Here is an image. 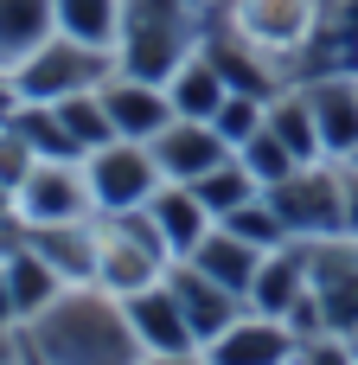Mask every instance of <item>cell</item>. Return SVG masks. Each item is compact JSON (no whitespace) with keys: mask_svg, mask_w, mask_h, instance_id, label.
I'll return each instance as SVG.
<instances>
[{"mask_svg":"<svg viewBox=\"0 0 358 365\" xmlns=\"http://www.w3.org/2000/svg\"><path fill=\"white\" fill-rule=\"evenodd\" d=\"M263 257H269V250H256V244H243L237 231L211 225V231H205V244H199V250H192L186 263H192V269H205L211 282H224V289H237V295L250 302V282H256Z\"/></svg>","mask_w":358,"mask_h":365,"instance_id":"obj_17","label":"cell"},{"mask_svg":"<svg viewBox=\"0 0 358 365\" xmlns=\"http://www.w3.org/2000/svg\"><path fill=\"white\" fill-rule=\"evenodd\" d=\"M307 282H314V295L327 308V327L333 334H358V237H320V244H307Z\"/></svg>","mask_w":358,"mask_h":365,"instance_id":"obj_8","label":"cell"},{"mask_svg":"<svg viewBox=\"0 0 358 365\" xmlns=\"http://www.w3.org/2000/svg\"><path fill=\"white\" fill-rule=\"evenodd\" d=\"M224 0H128L122 6V38H115V71L167 83L211 32Z\"/></svg>","mask_w":358,"mask_h":365,"instance_id":"obj_2","label":"cell"},{"mask_svg":"<svg viewBox=\"0 0 358 365\" xmlns=\"http://www.w3.org/2000/svg\"><path fill=\"white\" fill-rule=\"evenodd\" d=\"M167 289H173V302H179V314H186V327H192V340H199V353L237 321V314H250V302L237 295V289H224V282H211L205 269H192L186 257L167 269Z\"/></svg>","mask_w":358,"mask_h":365,"instance_id":"obj_10","label":"cell"},{"mask_svg":"<svg viewBox=\"0 0 358 365\" xmlns=\"http://www.w3.org/2000/svg\"><path fill=\"white\" fill-rule=\"evenodd\" d=\"M301 96H307V109H314V128H320L327 160H352L358 154V71L301 77Z\"/></svg>","mask_w":358,"mask_h":365,"instance_id":"obj_11","label":"cell"},{"mask_svg":"<svg viewBox=\"0 0 358 365\" xmlns=\"http://www.w3.org/2000/svg\"><path fill=\"white\" fill-rule=\"evenodd\" d=\"M19 327V308H13V289H6V269H0V334Z\"/></svg>","mask_w":358,"mask_h":365,"instance_id":"obj_31","label":"cell"},{"mask_svg":"<svg viewBox=\"0 0 358 365\" xmlns=\"http://www.w3.org/2000/svg\"><path fill=\"white\" fill-rule=\"evenodd\" d=\"M102 109H109V122H115L122 141H154V135L173 122L167 83H147V77H128V71H115V77L102 83Z\"/></svg>","mask_w":358,"mask_h":365,"instance_id":"obj_12","label":"cell"},{"mask_svg":"<svg viewBox=\"0 0 358 365\" xmlns=\"http://www.w3.org/2000/svg\"><path fill=\"white\" fill-rule=\"evenodd\" d=\"M109 77H115V51L83 45V38H64V32H51V38H45V45L13 71L19 103H64V96L102 90Z\"/></svg>","mask_w":358,"mask_h":365,"instance_id":"obj_4","label":"cell"},{"mask_svg":"<svg viewBox=\"0 0 358 365\" xmlns=\"http://www.w3.org/2000/svg\"><path fill=\"white\" fill-rule=\"evenodd\" d=\"M192 192H199V205H205L211 218H231V212H237V205H250L263 186H256V173L231 154V160H218L205 180H192Z\"/></svg>","mask_w":358,"mask_h":365,"instance_id":"obj_24","label":"cell"},{"mask_svg":"<svg viewBox=\"0 0 358 365\" xmlns=\"http://www.w3.org/2000/svg\"><path fill=\"white\" fill-rule=\"evenodd\" d=\"M237 160H243V167L256 173V186H263V192H269V186H282V180H288V173L301 167V160H295V154H288V148H282V141L269 135V122H263V128H256V135H250V141L237 148Z\"/></svg>","mask_w":358,"mask_h":365,"instance_id":"obj_26","label":"cell"},{"mask_svg":"<svg viewBox=\"0 0 358 365\" xmlns=\"http://www.w3.org/2000/svg\"><path fill=\"white\" fill-rule=\"evenodd\" d=\"M205 365H295V334L250 308L205 346Z\"/></svg>","mask_w":358,"mask_h":365,"instance_id":"obj_13","label":"cell"},{"mask_svg":"<svg viewBox=\"0 0 358 365\" xmlns=\"http://www.w3.org/2000/svg\"><path fill=\"white\" fill-rule=\"evenodd\" d=\"M346 167H352V173H358V154H352V160H346Z\"/></svg>","mask_w":358,"mask_h":365,"instance_id":"obj_34","label":"cell"},{"mask_svg":"<svg viewBox=\"0 0 358 365\" xmlns=\"http://www.w3.org/2000/svg\"><path fill=\"white\" fill-rule=\"evenodd\" d=\"M301 295H307V244H282V250H269L263 269H256V282H250V308L269 314V321H282Z\"/></svg>","mask_w":358,"mask_h":365,"instance_id":"obj_16","label":"cell"},{"mask_svg":"<svg viewBox=\"0 0 358 365\" xmlns=\"http://www.w3.org/2000/svg\"><path fill=\"white\" fill-rule=\"evenodd\" d=\"M147 154H154V167H160V180H173V186H192V180H205L218 160H231L237 148L211 128V122H192V115H173L154 141H147Z\"/></svg>","mask_w":358,"mask_h":365,"instance_id":"obj_9","label":"cell"},{"mask_svg":"<svg viewBox=\"0 0 358 365\" xmlns=\"http://www.w3.org/2000/svg\"><path fill=\"white\" fill-rule=\"evenodd\" d=\"M167 96H173V115H192V122H211L218 109H224V96H231V83L218 77V64L205 58V51H192L173 77H167Z\"/></svg>","mask_w":358,"mask_h":365,"instance_id":"obj_20","label":"cell"},{"mask_svg":"<svg viewBox=\"0 0 358 365\" xmlns=\"http://www.w3.org/2000/svg\"><path fill=\"white\" fill-rule=\"evenodd\" d=\"M102 231V263H96V289L109 295H135V289H154L179 257L167 250V237L154 231L147 205L141 212H115V218H96Z\"/></svg>","mask_w":358,"mask_h":365,"instance_id":"obj_3","label":"cell"},{"mask_svg":"<svg viewBox=\"0 0 358 365\" xmlns=\"http://www.w3.org/2000/svg\"><path fill=\"white\" fill-rule=\"evenodd\" d=\"M295 365H358V353H352L346 334H320V340H301L295 346Z\"/></svg>","mask_w":358,"mask_h":365,"instance_id":"obj_28","label":"cell"},{"mask_svg":"<svg viewBox=\"0 0 358 365\" xmlns=\"http://www.w3.org/2000/svg\"><path fill=\"white\" fill-rule=\"evenodd\" d=\"M32 365H141V340L122 314V295L83 282L64 289L38 321L19 327Z\"/></svg>","mask_w":358,"mask_h":365,"instance_id":"obj_1","label":"cell"},{"mask_svg":"<svg viewBox=\"0 0 358 365\" xmlns=\"http://www.w3.org/2000/svg\"><path fill=\"white\" fill-rule=\"evenodd\" d=\"M346 167V160H339ZM346 237H358V173L346 167Z\"/></svg>","mask_w":358,"mask_h":365,"instance_id":"obj_30","label":"cell"},{"mask_svg":"<svg viewBox=\"0 0 358 365\" xmlns=\"http://www.w3.org/2000/svg\"><path fill=\"white\" fill-rule=\"evenodd\" d=\"M218 225H224V231H237V237H243V244H256V250H282V244H295V237H288V225H282V212L269 205V192H256L250 205H237V212H231V218H218Z\"/></svg>","mask_w":358,"mask_h":365,"instance_id":"obj_25","label":"cell"},{"mask_svg":"<svg viewBox=\"0 0 358 365\" xmlns=\"http://www.w3.org/2000/svg\"><path fill=\"white\" fill-rule=\"evenodd\" d=\"M32 167H38V154H32V148H26V141H19L13 128H0V180H6V186L19 192V180H26Z\"/></svg>","mask_w":358,"mask_h":365,"instance_id":"obj_29","label":"cell"},{"mask_svg":"<svg viewBox=\"0 0 358 365\" xmlns=\"http://www.w3.org/2000/svg\"><path fill=\"white\" fill-rule=\"evenodd\" d=\"M263 115H269V103H263V96H224V109L211 115V128H218L231 148H243V141L263 128Z\"/></svg>","mask_w":358,"mask_h":365,"instance_id":"obj_27","label":"cell"},{"mask_svg":"<svg viewBox=\"0 0 358 365\" xmlns=\"http://www.w3.org/2000/svg\"><path fill=\"white\" fill-rule=\"evenodd\" d=\"M51 32H58L51 0H0V71H19Z\"/></svg>","mask_w":358,"mask_h":365,"instance_id":"obj_19","label":"cell"},{"mask_svg":"<svg viewBox=\"0 0 358 365\" xmlns=\"http://www.w3.org/2000/svg\"><path fill=\"white\" fill-rule=\"evenodd\" d=\"M0 269H6V289H13L19 327H26V321H38V314H45V308H51V302L70 289V282H64V276H58V269H51V263L32 250V244H19L13 257H0Z\"/></svg>","mask_w":358,"mask_h":365,"instance_id":"obj_18","label":"cell"},{"mask_svg":"<svg viewBox=\"0 0 358 365\" xmlns=\"http://www.w3.org/2000/svg\"><path fill=\"white\" fill-rule=\"evenodd\" d=\"M122 314H128V327H135L141 353H199V340H192V327H186V314H179V302H173L167 276H160L154 289L122 295Z\"/></svg>","mask_w":358,"mask_h":365,"instance_id":"obj_14","label":"cell"},{"mask_svg":"<svg viewBox=\"0 0 358 365\" xmlns=\"http://www.w3.org/2000/svg\"><path fill=\"white\" fill-rule=\"evenodd\" d=\"M83 180H90L96 218H115V212H141V205L160 192V167H154L147 141H109V148L83 154Z\"/></svg>","mask_w":358,"mask_h":365,"instance_id":"obj_6","label":"cell"},{"mask_svg":"<svg viewBox=\"0 0 358 365\" xmlns=\"http://www.w3.org/2000/svg\"><path fill=\"white\" fill-rule=\"evenodd\" d=\"M0 218H13V186L0 180Z\"/></svg>","mask_w":358,"mask_h":365,"instance_id":"obj_33","label":"cell"},{"mask_svg":"<svg viewBox=\"0 0 358 365\" xmlns=\"http://www.w3.org/2000/svg\"><path fill=\"white\" fill-rule=\"evenodd\" d=\"M141 365H205V353H141Z\"/></svg>","mask_w":358,"mask_h":365,"instance_id":"obj_32","label":"cell"},{"mask_svg":"<svg viewBox=\"0 0 358 365\" xmlns=\"http://www.w3.org/2000/svg\"><path fill=\"white\" fill-rule=\"evenodd\" d=\"M269 205L282 212L288 237H301V244L346 237V167H339V160L295 167L282 186H269Z\"/></svg>","mask_w":358,"mask_h":365,"instance_id":"obj_5","label":"cell"},{"mask_svg":"<svg viewBox=\"0 0 358 365\" xmlns=\"http://www.w3.org/2000/svg\"><path fill=\"white\" fill-rule=\"evenodd\" d=\"M269 135L301 160V167H314V160H327V148H320V128H314V109H307V96H301V83H288L282 96H269Z\"/></svg>","mask_w":358,"mask_h":365,"instance_id":"obj_21","label":"cell"},{"mask_svg":"<svg viewBox=\"0 0 358 365\" xmlns=\"http://www.w3.org/2000/svg\"><path fill=\"white\" fill-rule=\"evenodd\" d=\"M51 109H58L64 135L77 141V154H96V148L122 141V135H115V122H109V109H102V90H83V96H64V103H51Z\"/></svg>","mask_w":358,"mask_h":365,"instance_id":"obj_23","label":"cell"},{"mask_svg":"<svg viewBox=\"0 0 358 365\" xmlns=\"http://www.w3.org/2000/svg\"><path fill=\"white\" fill-rule=\"evenodd\" d=\"M147 218H154V231L167 237L173 257H192V250L205 244V231L218 225V218L199 205V192H192V186H173V180H160V192L147 199Z\"/></svg>","mask_w":358,"mask_h":365,"instance_id":"obj_15","label":"cell"},{"mask_svg":"<svg viewBox=\"0 0 358 365\" xmlns=\"http://www.w3.org/2000/svg\"><path fill=\"white\" fill-rule=\"evenodd\" d=\"M122 6L128 0H51L58 32L83 38V45H102V51H115V38H122Z\"/></svg>","mask_w":358,"mask_h":365,"instance_id":"obj_22","label":"cell"},{"mask_svg":"<svg viewBox=\"0 0 358 365\" xmlns=\"http://www.w3.org/2000/svg\"><path fill=\"white\" fill-rule=\"evenodd\" d=\"M0 128H6V122H0Z\"/></svg>","mask_w":358,"mask_h":365,"instance_id":"obj_35","label":"cell"},{"mask_svg":"<svg viewBox=\"0 0 358 365\" xmlns=\"http://www.w3.org/2000/svg\"><path fill=\"white\" fill-rule=\"evenodd\" d=\"M13 212L26 218V231L96 218V199H90V180H83V160H38V167L19 180V192H13Z\"/></svg>","mask_w":358,"mask_h":365,"instance_id":"obj_7","label":"cell"}]
</instances>
